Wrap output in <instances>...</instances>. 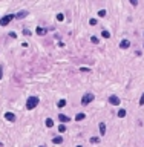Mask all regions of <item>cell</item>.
Wrapping results in <instances>:
<instances>
[{
	"label": "cell",
	"mask_w": 144,
	"mask_h": 147,
	"mask_svg": "<svg viewBox=\"0 0 144 147\" xmlns=\"http://www.w3.org/2000/svg\"><path fill=\"white\" fill-rule=\"evenodd\" d=\"M37 104H39V98L37 96H29L28 98V101H26V109H34V107H37Z\"/></svg>",
	"instance_id": "1"
},
{
	"label": "cell",
	"mask_w": 144,
	"mask_h": 147,
	"mask_svg": "<svg viewBox=\"0 0 144 147\" xmlns=\"http://www.w3.org/2000/svg\"><path fill=\"white\" fill-rule=\"evenodd\" d=\"M12 19H15V15H14V14H8V15H5V17L0 19V25H2V26H6V25L9 23Z\"/></svg>",
	"instance_id": "2"
},
{
	"label": "cell",
	"mask_w": 144,
	"mask_h": 147,
	"mask_svg": "<svg viewBox=\"0 0 144 147\" xmlns=\"http://www.w3.org/2000/svg\"><path fill=\"white\" fill-rule=\"evenodd\" d=\"M94 98H95L94 94H86V95L83 96V100H81V104H83V106H86V104H89V103L94 101Z\"/></svg>",
	"instance_id": "3"
},
{
	"label": "cell",
	"mask_w": 144,
	"mask_h": 147,
	"mask_svg": "<svg viewBox=\"0 0 144 147\" xmlns=\"http://www.w3.org/2000/svg\"><path fill=\"white\" fill-rule=\"evenodd\" d=\"M109 103H111L112 106H118V104L121 103V100L118 98L117 95H111V96H109Z\"/></svg>",
	"instance_id": "4"
},
{
	"label": "cell",
	"mask_w": 144,
	"mask_h": 147,
	"mask_svg": "<svg viewBox=\"0 0 144 147\" xmlns=\"http://www.w3.org/2000/svg\"><path fill=\"white\" fill-rule=\"evenodd\" d=\"M129 46H130V41H129V40H121V41H120V48H121V49H127Z\"/></svg>",
	"instance_id": "5"
},
{
	"label": "cell",
	"mask_w": 144,
	"mask_h": 147,
	"mask_svg": "<svg viewBox=\"0 0 144 147\" xmlns=\"http://www.w3.org/2000/svg\"><path fill=\"white\" fill-rule=\"evenodd\" d=\"M58 120H60L61 123H69V121H71V118H69V116L63 115V113H58Z\"/></svg>",
	"instance_id": "6"
},
{
	"label": "cell",
	"mask_w": 144,
	"mask_h": 147,
	"mask_svg": "<svg viewBox=\"0 0 144 147\" xmlns=\"http://www.w3.org/2000/svg\"><path fill=\"white\" fill-rule=\"evenodd\" d=\"M5 118L12 123V121H15V115H14V113H11V112H6V113H5Z\"/></svg>",
	"instance_id": "7"
},
{
	"label": "cell",
	"mask_w": 144,
	"mask_h": 147,
	"mask_svg": "<svg viewBox=\"0 0 144 147\" xmlns=\"http://www.w3.org/2000/svg\"><path fill=\"white\" fill-rule=\"evenodd\" d=\"M84 118H86L84 113H77V115H75V121H83Z\"/></svg>",
	"instance_id": "8"
},
{
	"label": "cell",
	"mask_w": 144,
	"mask_h": 147,
	"mask_svg": "<svg viewBox=\"0 0 144 147\" xmlns=\"http://www.w3.org/2000/svg\"><path fill=\"white\" fill-rule=\"evenodd\" d=\"M52 142H54V144H61V142H63V138H61V136H55V138H52Z\"/></svg>",
	"instance_id": "9"
},
{
	"label": "cell",
	"mask_w": 144,
	"mask_h": 147,
	"mask_svg": "<svg viewBox=\"0 0 144 147\" xmlns=\"http://www.w3.org/2000/svg\"><path fill=\"white\" fill-rule=\"evenodd\" d=\"M104 133H106V124L100 123V135H104Z\"/></svg>",
	"instance_id": "10"
},
{
	"label": "cell",
	"mask_w": 144,
	"mask_h": 147,
	"mask_svg": "<svg viewBox=\"0 0 144 147\" xmlns=\"http://www.w3.org/2000/svg\"><path fill=\"white\" fill-rule=\"evenodd\" d=\"M26 14H28V12H26V11H20V12H19V14H17V15H15V17H17V19H23V17H26Z\"/></svg>",
	"instance_id": "11"
},
{
	"label": "cell",
	"mask_w": 144,
	"mask_h": 147,
	"mask_svg": "<svg viewBox=\"0 0 144 147\" xmlns=\"http://www.w3.org/2000/svg\"><path fill=\"white\" fill-rule=\"evenodd\" d=\"M91 142H92V144H98V142H100V138H98V136H92V138H91Z\"/></svg>",
	"instance_id": "12"
},
{
	"label": "cell",
	"mask_w": 144,
	"mask_h": 147,
	"mask_svg": "<svg viewBox=\"0 0 144 147\" xmlns=\"http://www.w3.org/2000/svg\"><path fill=\"white\" fill-rule=\"evenodd\" d=\"M101 35H103L104 38H109V37H111V32H109V31H106V29H104V31L101 32Z\"/></svg>",
	"instance_id": "13"
},
{
	"label": "cell",
	"mask_w": 144,
	"mask_h": 147,
	"mask_svg": "<svg viewBox=\"0 0 144 147\" xmlns=\"http://www.w3.org/2000/svg\"><path fill=\"white\" fill-rule=\"evenodd\" d=\"M118 116H120V118H124V116H126V110H124V109L118 110Z\"/></svg>",
	"instance_id": "14"
},
{
	"label": "cell",
	"mask_w": 144,
	"mask_h": 147,
	"mask_svg": "<svg viewBox=\"0 0 144 147\" xmlns=\"http://www.w3.org/2000/svg\"><path fill=\"white\" fill-rule=\"evenodd\" d=\"M58 132H60V133L66 132V126H65V124H60V126H58Z\"/></svg>",
	"instance_id": "15"
},
{
	"label": "cell",
	"mask_w": 144,
	"mask_h": 147,
	"mask_svg": "<svg viewBox=\"0 0 144 147\" xmlns=\"http://www.w3.org/2000/svg\"><path fill=\"white\" fill-rule=\"evenodd\" d=\"M57 106H58V107H65V106H66V101H65V100H60V101L57 103Z\"/></svg>",
	"instance_id": "16"
},
{
	"label": "cell",
	"mask_w": 144,
	"mask_h": 147,
	"mask_svg": "<svg viewBox=\"0 0 144 147\" xmlns=\"http://www.w3.org/2000/svg\"><path fill=\"white\" fill-rule=\"evenodd\" d=\"M46 126H48V127H52V126H54V121L51 120V118H48V120H46Z\"/></svg>",
	"instance_id": "17"
},
{
	"label": "cell",
	"mask_w": 144,
	"mask_h": 147,
	"mask_svg": "<svg viewBox=\"0 0 144 147\" xmlns=\"http://www.w3.org/2000/svg\"><path fill=\"white\" fill-rule=\"evenodd\" d=\"M35 32H37L39 35H43V34H45V29H43V28H37V31H35Z\"/></svg>",
	"instance_id": "18"
},
{
	"label": "cell",
	"mask_w": 144,
	"mask_h": 147,
	"mask_svg": "<svg viewBox=\"0 0 144 147\" xmlns=\"http://www.w3.org/2000/svg\"><path fill=\"white\" fill-rule=\"evenodd\" d=\"M57 20H58V22H63V20H65V15H63V14H57Z\"/></svg>",
	"instance_id": "19"
},
{
	"label": "cell",
	"mask_w": 144,
	"mask_h": 147,
	"mask_svg": "<svg viewBox=\"0 0 144 147\" xmlns=\"http://www.w3.org/2000/svg\"><path fill=\"white\" fill-rule=\"evenodd\" d=\"M89 23H91V26H97V20L95 19H91V20H89Z\"/></svg>",
	"instance_id": "20"
},
{
	"label": "cell",
	"mask_w": 144,
	"mask_h": 147,
	"mask_svg": "<svg viewBox=\"0 0 144 147\" xmlns=\"http://www.w3.org/2000/svg\"><path fill=\"white\" fill-rule=\"evenodd\" d=\"M98 15H100V17H104V15H106V11H104V9L98 11Z\"/></svg>",
	"instance_id": "21"
},
{
	"label": "cell",
	"mask_w": 144,
	"mask_h": 147,
	"mask_svg": "<svg viewBox=\"0 0 144 147\" xmlns=\"http://www.w3.org/2000/svg\"><path fill=\"white\" fill-rule=\"evenodd\" d=\"M144 104V94L141 95V98H139V106H143Z\"/></svg>",
	"instance_id": "22"
},
{
	"label": "cell",
	"mask_w": 144,
	"mask_h": 147,
	"mask_svg": "<svg viewBox=\"0 0 144 147\" xmlns=\"http://www.w3.org/2000/svg\"><path fill=\"white\" fill-rule=\"evenodd\" d=\"M91 40H92V43H97V45H98V38H97V37H95V35H94V37H92V38H91Z\"/></svg>",
	"instance_id": "23"
},
{
	"label": "cell",
	"mask_w": 144,
	"mask_h": 147,
	"mask_svg": "<svg viewBox=\"0 0 144 147\" xmlns=\"http://www.w3.org/2000/svg\"><path fill=\"white\" fill-rule=\"evenodd\" d=\"M23 34L25 35H29V34H31V31H29V29H23Z\"/></svg>",
	"instance_id": "24"
},
{
	"label": "cell",
	"mask_w": 144,
	"mask_h": 147,
	"mask_svg": "<svg viewBox=\"0 0 144 147\" xmlns=\"http://www.w3.org/2000/svg\"><path fill=\"white\" fill-rule=\"evenodd\" d=\"M9 37H12V38H15L17 35H15V32H9Z\"/></svg>",
	"instance_id": "25"
},
{
	"label": "cell",
	"mask_w": 144,
	"mask_h": 147,
	"mask_svg": "<svg viewBox=\"0 0 144 147\" xmlns=\"http://www.w3.org/2000/svg\"><path fill=\"white\" fill-rule=\"evenodd\" d=\"M80 70H81V72H89V69H87V68H81Z\"/></svg>",
	"instance_id": "26"
},
{
	"label": "cell",
	"mask_w": 144,
	"mask_h": 147,
	"mask_svg": "<svg viewBox=\"0 0 144 147\" xmlns=\"http://www.w3.org/2000/svg\"><path fill=\"white\" fill-rule=\"evenodd\" d=\"M0 80H2V69H0Z\"/></svg>",
	"instance_id": "27"
},
{
	"label": "cell",
	"mask_w": 144,
	"mask_h": 147,
	"mask_svg": "<svg viewBox=\"0 0 144 147\" xmlns=\"http://www.w3.org/2000/svg\"><path fill=\"white\" fill-rule=\"evenodd\" d=\"M2 146H3V144H2V142H0V147H2Z\"/></svg>",
	"instance_id": "28"
},
{
	"label": "cell",
	"mask_w": 144,
	"mask_h": 147,
	"mask_svg": "<svg viewBox=\"0 0 144 147\" xmlns=\"http://www.w3.org/2000/svg\"><path fill=\"white\" fill-rule=\"evenodd\" d=\"M77 147H81V146H77Z\"/></svg>",
	"instance_id": "29"
},
{
	"label": "cell",
	"mask_w": 144,
	"mask_h": 147,
	"mask_svg": "<svg viewBox=\"0 0 144 147\" xmlns=\"http://www.w3.org/2000/svg\"><path fill=\"white\" fill-rule=\"evenodd\" d=\"M40 147H45V146H40Z\"/></svg>",
	"instance_id": "30"
}]
</instances>
